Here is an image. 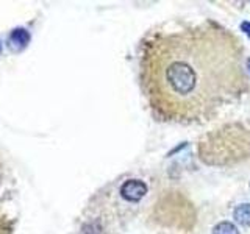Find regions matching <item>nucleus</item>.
Masks as SVG:
<instances>
[{
    "mask_svg": "<svg viewBox=\"0 0 250 234\" xmlns=\"http://www.w3.org/2000/svg\"><path fill=\"white\" fill-rule=\"evenodd\" d=\"M139 80L152 113L172 123L207 122L250 91L242 41L213 20L148 35Z\"/></svg>",
    "mask_w": 250,
    "mask_h": 234,
    "instance_id": "f257e3e1",
    "label": "nucleus"
},
{
    "mask_svg": "<svg viewBox=\"0 0 250 234\" xmlns=\"http://www.w3.org/2000/svg\"><path fill=\"white\" fill-rule=\"evenodd\" d=\"M236 222L244 226H250V205H239L233 213Z\"/></svg>",
    "mask_w": 250,
    "mask_h": 234,
    "instance_id": "20e7f679",
    "label": "nucleus"
},
{
    "mask_svg": "<svg viewBox=\"0 0 250 234\" xmlns=\"http://www.w3.org/2000/svg\"><path fill=\"white\" fill-rule=\"evenodd\" d=\"M30 33L27 28L23 27H18L14 28L10 36H8V47H10V50L14 52V53H21L22 50H25L28 44H30Z\"/></svg>",
    "mask_w": 250,
    "mask_h": 234,
    "instance_id": "7ed1b4c3",
    "label": "nucleus"
},
{
    "mask_svg": "<svg viewBox=\"0 0 250 234\" xmlns=\"http://www.w3.org/2000/svg\"><path fill=\"white\" fill-rule=\"evenodd\" d=\"M147 194V186L141 179H128L121 186V195L128 201H139Z\"/></svg>",
    "mask_w": 250,
    "mask_h": 234,
    "instance_id": "f03ea898",
    "label": "nucleus"
},
{
    "mask_svg": "<svg viewBox=\"0 0 250 234\" xmlns=\"http://www.w3.org/2000/svg\"><path fill=\"white\" fill-rule=\"evenodd\" d=\"M0 52H2V42H0Z\"/></svg>",
    "mask_w": 250,
    "mask_h": 234,
    "instance_id": "423d86ee",
    "label": "nucleus"
},
{
    "mask_svg": "<svg viewBox=\"0 0 250 234\" xmlns=\"http://www.w3.org/2000/svg\"><path fill=\"white\" fill-rule=\"evenodd\" d=\"M213 234H239V231L231 222H221L214 226Z\"/></svg>",
    "mask_w": 250,
    "mask_h": 234,
    "instance_id": "39448f33",
    "label": "nucleus"
},
{
    "mask_svg": "<svg viewBox=\"0 0 250 234\" xmlns=\"http://www.w3.org/2000/svg\"><path fill=\"white\" fill-rule=\"evenodd\" d=\"M249 66H250V59H249Z\"/></svg>",
    "mask_w": 250,
    "mask_h": 234,
    "instance_id": "0eeeda50",
    "label": "nucleus"
}]
</instances>
